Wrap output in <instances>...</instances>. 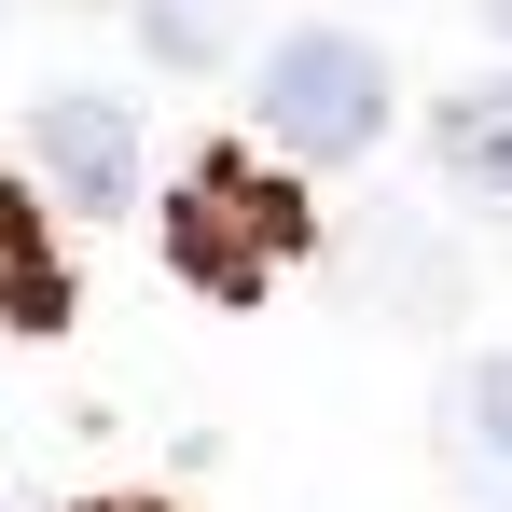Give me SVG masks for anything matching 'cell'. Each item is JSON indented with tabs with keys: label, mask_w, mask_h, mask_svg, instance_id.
Segmentation results:
<instances>
[{
	"label": "cell",
	"mask_w": 512,
	"mask_h": 512,
	"mask_svg": "<svg viewBox=\"0 0 512 512\" xmlns=\"http://www.w3.org/2000/svg\"><path fill=\"white\" fill-rule=\"evenodd\" d=\"M429 153L471 180V194H499V208H512V70H499V84H471V97H443V111H429Z\"/></svg>",
	"instance_id": "cell-5"
},
{
	"label": "cell",
	"mask_w": 512,
	"mask_h": 512,
	"mask_svg": "<svg viewBox=\"0 0 512 512\" xmlns=\"http://www.w3.org/2000/svg\"><path fill=\"white\" fill-rule=\"evenodd\" d=\"M139 28H153V56H167V70H208V56H222V28H208L194 0H153Z\"/></svg>",
	"instance_id": "cell-6"
},
{
	"label": "cell",
	"mask_w": 512,
	"mask_h": 512,
	"mask_svg": "<svg viewBox=\"0 0 512 512\" xmlns=\"http://www.w3.org/2000/svg\"><path fill=\"white\" fill-rule=\"evenodd\" d=\"M56 319H70V263L42 236V208L0 180V333H56Z\"/></svg>",
	"instance_id": "cell-4"
},
{
	"label": "cell",
	"mask_w": 512,
	"mask_h": 512,
	"mask_svg": "<svg viewBox=\"0 0 512 512\" xmlns=\"http://www.w3.org/2000/svg\"><path fill=\"white\" fill-rule=\"evenodd\" d=\"M485 28H499V42H512V0H485Z\"/></svg>",
	"instance_id": "cell-9"
},
{
	"label": "cell",
	"mask_w": 512,
	"mask_h": 512,
	"mask_svg": "<svg viewBox=\"0 0 512 512\" xmlns=\"http://www.w3.org/2000/svg\"><path fill=\"white\" fill-rule=\"evenodd\" d=\"M28 153H42V180L70 194V208H139V111L125 97H42V125H28Z\"/></svg>",
	"instance_id": "cell-3"
},
{
	"label": "cell",
	"mask_w": 512,
	"mask_h": 512,
	"mask_svg": "<svg viewBox=\"0 0 512 512\" xmlns=\"http://www.w3.org/2000/svg\"><path fill=\"white\" fill-rule=\"evenodd\" d=\"M263 139L291 167H360L388 139V56L360 28H291L263 56Z\"/></svg>",
	"instance_id": "cell-2"
},
{
	"label": "cell",
	"mask_w": 512,
	"mask_h": 512,
	"mask_svg": "<svg viewBox=\"0 0 512 512\" xmlns=\"http://www.w3.org/2000/svg\"><path fill=\"white\" fill-rule=\"evenodd\" d=\"M0 512H14V499H0Z\"/></svg>",
	"instance_id": "cell-10"
},
{
	"label": "cell",
	"mask_w": 512,
	"mask_h": 512,
	"mask_svg": "<svg viewBox=\"0 0 512 512\" xmlns=\"http://www.w3.org/2000/svg\"><path fill=\"white\" fill-rule=\"evenodd\" d=\"M84 512H167V499H84Z\"/></svg>",
	"instance_id": "cell-8"
},
{
	"label": "cell",
	"mask_w": 512,
	"mask_h": 512,
	"mask_svg": "<svg viewBox=\"0 0 512 512\" xmlns=\"http://www.w3.org/2000/svg\"><path fill=\"white\" fill-rule=\"evenodd\" d=\"M305 236H319L305 180H291V167H250V153H194L180 194H167V263L208 291V305L277 291V277L305 263Z\"/></svg>",
	"instance_id": "cell-1"
},
{
	"label": "cell",
	"mask_w": 512,
	"mask_h": 512,
	"mask_svg": "<svg viewBox=\"0 0 512 512\" xmlns=\"http://www.w3.org/2000/svg\"><path fill=\"white\" fill-rule=\"evenodd\" d=\"M471 429L512 457V360H485V374H471Z\"/></svg>",
	"instance_id": "cell-7"
}]
</instances>
